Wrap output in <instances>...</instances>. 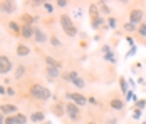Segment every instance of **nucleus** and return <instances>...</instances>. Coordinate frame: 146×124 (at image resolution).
I'll list each match as a JSON object with an SVG mask.
<instances>
[{"label": "nucleus", "instance_id": "nucleus-26", "mask_svg": "<svg viewBox=\"0 0 146 124\" xmlns=\"http://www.w3.org/2000/svg\"><path fill=\"white\" fill-rule=\"evenodd\" d=\"M45 64L49 66V67H60V62H57L54 57H50V55H45Z\"/></svg>", "mask_w": 146, "mask_h": 124}, {"label": "nucleus", "instance_id": "nucleus-46", "mask_svg": "<svg viewBox=\"0 0 146 124\" xmlns=\"http://www.w3.org/2000/svg\"><path fill=\"white\" fill-rule=\"evenodd\" d=\"M141 124H146V121H145V123H141Z\"/></svg>", "mask_w": 146, "mask_h": 124}, {"label": "nucleus", "instance_id": "nucleus-15", "mask_svg": "<svg viewBox=\"0 0 146 124\" xmlns=\"http://www.w3.org/2000/svg\"><path fill=\"white\" fill-rule=\"evenodd\" d=\"M15 54L19 55V57H27V55H30V47L25 42H19L15 45Z\"/></svg>", "mask_w": 146, "mask_h": 124}, {"label": "nucleus", "instance_id": "nucleus-31", "mask_svg": "<svg viewBox=\"0 0 146 124\" xmlns=\"http://www.w3.org/2000/svg\"><path fill=\"white\" fill-rule=\"evenodd\" d=\"M54 5H56V3H50V2H44V5H42V7L45 9V12H47V14H52V12H54V9H56Z\"/></svg>", "mask_w": 146, "mask_h": 124}, {"label": "nucleus", "instance_id": "nucleus-35", "mask_svg": "<svg viewBox=\"0 0 146 124\" xmlns=\"http://www.w3.org/2000/svg\"><path fill=\"white\" fill-rule=\"evenodd\" d=\"M54 3L57 5L59 9H66V7L69 5V2H67V0H57V2H54Z\"/></svg>", "mask_w": 146, "mask_h": 124}, {"label": "nucleus", "instance_id": "nucleus-12", "mask_svg": "<svg viewBox=\"0 0 146 124\" xmlns=\"http://www.w3.org/2000/svg\"><path fill=\"white\" fill-rule=\"evenodd\" d=\"M50 112H52V114H54L56 117L62 119V117L66 116V107H64V102H60V101L54 102V104L50 106Z\"/></svg>", "mask_w": 146, "mask_h": 124}, {"label": "nucleus", "instance_id": "nucleus-27", "mask_svg": "<svg viewBox=\"0 0 146 124\" xmlns=\"http://www.w3.org/2000/svg\"><path fill=\"white\" fill-rule=\"evenodd\" d=\"M72 84L76 86V87H77V89H79V91L86 89V81H84V77H82V76H79V77H77V79H76Z\"/></svg>", "mask_w": 146, "mask_h": 124}, {"label": "nucleus", "instance_id": "nucleus-38", "mask_svg": "<svg viewBox=\"0 0 146 124\" xmlns=\"http://www.w3.org/2000/svg\"><path fill=\"white\" fill-rule=\"evenodd\" d=\"M134 54H136V45H134V47H131V49L128 50V54H126V57H131V55H134Z\"/></svg>", "mask_w": 146, "mask_h": 124}, {"label": "nucleus", "instance_id": "nucleus-39", "mask_svg": "<svg viewBox=\"0 0 146 124\" xmlns=\"http://www.w3.org/2000/svg\"><path fill=\"white\" fill-rule=\"evenodd\" d=\"M7 94H9V96H15V89L12 87V86H10V87H7Z\"/></svg>", "mask_w": 146, "mask_h": 124}, {"label": "nucleus", "instance_id": "nucleus-7", "mask_svg": "<svg viewBox=\"0 0 146 124\" xmlns=\"http://www.w3.org/2000/svg\"><path fill=\"white\" fill-rule=\"evenodd\" d=\"M12 67H14V64H12L10 57L5 54H0V76H7L12 70Z\"/></svg>", "mask_w": 146, "mask_h": 124}, {"label": "nucleus", "instance_id": "nucleus-20", "mask_svg": "<svg viewBox=\"0 0 146 124\" xmlns=\"http://www.w3.org/2000/svg\"><path fill=\"white\" fill-rule=\"evenodd\" d=\"M9 30L12 32V35H15V37H19L20 35V30H22V25L17 22V20H9Z\"/></svg>", "mask_w": 146, "mask_h": 124}, {"label": "nucleus", "instance_id": "nucleus-47", "mask_svg": "<svg viewBox=\"0 0 146 124\" xmlns=\"http://www.w3.org/2000/svg\"><path fill=\"white\" fill-rule=\"evenodd\" d=\"M145 19H146V14H145ZM145 22H146V20H145Z\"/></svg>", "mask_w": 146, "mask_h": 124}, {"label": "nucleus", "instance_id": "nucleus-29", "mask_svg": "<svg viewBox=\"0 0 146 124\" xmlns=\"http://www.w3.org/2000/svg\"><path fill=\"white\" fill-rule=\"evenodd\" d=\"M106 20H108V27H109V29H113V30L117 29V19H116V17H113V15H111V17H108Z\"/></svg>", "mask_w": 146, "mask_h": 124}, {"label": "nucleus", "instance_id": "nucleus-36", "mask_svg": "<svg viewBox=\"0 0 146 124\" xmlns=\"http://www.w3.org/2000/svg\"><path fill=\"white\" fill-rule=\"evenodd\" d=\"M3 124H15V116H5Z\"/></svg>", "mask_w": 146, "mask_h": 124}, {"label": "nucleus", "instance_id": "nucleus-21", "mask_svg": "<svg viewBox=\"0 0 146 124\" xmlns=\"http://www.w3.org/2000/svg\"><path fill=\"white\" fill-rule=\"evenodd\" d=\"M98 7H99V14L101 15H108V17H111V7H109L108 2H99Z\"/></svg>", "mask_w": 146, "mask_h": 124}, {"label": "nucleus", "instance_id": "nucleus-6", "mask_svg": "<svg viewBox=\"0 0 146 124\" xmlns=\"http://www.w3.org/2000/svg\"><path fill=\"white\" fill-rule=\"evenodd\" d=\"M128 22H131L134 25H139L145 22V10L143 9H138V7H133L128 14Z\"/></svg>", "mask_w": 146, "mask_h": 124}, {"label": "nucleus", "instance_id": "nucleus-28", "mask_svg": "<svg viewBox=\"0 0 146 124\" xmlns=\"http://www.w3.org/2000/svg\"><path fill=\"white\" fill-rule=\"evenodd\" d=\"M136 34H138V37H141V39H146V22H143V24H139V25H138V30H136Z\"/></svg>", "mask_w": 146, "mask_h": 124}, {"label": "nucleus", "instance_id": "nucleus-18", "mask_svg": "<svg viewBox=\"0 0 146 124\" xmlns=\"http://www.w3.org/2000/svg\"><path fill=\"white\" fill-rule=\"evenodd\" d=\"M25 74H27V67L24 66V64H20V66H17L14 70V79L15 81H22L24 77H25Z\"/></svg>", "mask_w": 146, "mask_h": 124}, {"label": "nucleus", "instance_id": "nucleus-17", "mask_svg": "<svg viewBox=\"0 0 146 124\" xmlns=\"http://www.w3.org/2000/svg\"><path fill=\"white\" fill-rule=\"evenodd\" d=\"M79 76H81V74H79L77 70H66V72H62V76H60V77H62V81H66V82H71V84H72L74 81L79 77Z\"/></svg>", "mask_w": 146, "mask_h": 124}, {"label": "nucleus", "instance_id": "nucleus-14", "mask_svg": "<svg viewBox=\"0 0 146 124\" xmlns=\"http://www.w3.org/2000/svg\"><path fill=\"white\" fill-rule=\"evenodd\" d=\"M34 34H35V27H34V25H22L20 37H22L24 40H30V39H34Z\"/></svg>", "mask_w": 146, "mask_h": 124}, {"label": "nucleus", "instance_id": "nucleus-24", "mask_svg": "<svg viewBox=\"0 0 146 124\" xmlns=\"http://www.w3.org/2000/svg\"><path fill=\"white\" fill-rule=\"evenodd\" d=\"M123 30H124L126 34H136L138 25H134V24H131V22H124V24H123Z\"/></svg>", "mask_w": 146, "mask_h": 124}, {"label": "nucleus", "instance_id": "nucleus-23", "mask_svg": "<svg viewBox=\"0 0 146 124\" xmlns=\"http://www.w3.org/2000/svg\"><path fill=\"white\" fill-rule=\"evenodd\" d=\"M119 91L126 96L128 91H129V86H128V79L126 77H119Z\"/></svg>", "mask_w": 146, "mask_h": 124}, {"label": "nucleus", "instance_id": "nucleus-8", "mask_svg": "<svg viewBox=\"0 0 146 124\" xmlns=\"http://www.w3.org/2000/svg\"><path fill=\"white\" fill-rule=\"evenodd\" d=\"M17 2H12V0H2L0 2V12L7 15H12L17 12Z\"/></svg>", "mask_w": 146, "mask_h": 124}, {"label": "nucleus", "instance_id": "nucleus-42", "mask_svg": "<svg viewBox=\"0 0 146 124\" xmlns=\"http://www.w3.org/2000/svg\"><path fill=\"white\" fill-rule=\"evenodd\" d=\"M128 86H129V89H134V87H136V82H134V81H133V79H128Z\"/></svg>", "mask_w": 146, "mask_h": 124}, {"label": "nucleus", "instance_id": "nucleus-10", "mask_svg": "<svg viewBox=\"0 0 146 124\" xmlns=\"http://www.w3.org/2000/svg\"><path fill=\"white\" fill-rule=\"evenodd\" d=\"M101 52L104 55V60L108 62V64H116V54L113 52V49H111V45H102L101 47Z\"/></svg>", "mask_w": 146, "mask_h": 124}, {"label": "nucleus", "instance_id": "nucleus-32", "mask_svg": "<svg viewBox=\"0 0 146 124\" xmlns=\"http://www.w3.org/2000/svg\"><path fill=\"white\" fill-rule=\"evenodd\" d=\"M134 107H138V109H145L146 107V99H138L136 102H134Z\"/></svg>", "mask_w": 146, "mask_h": 124}, {"label": "nucleus", "instance_id": "nucleus-13", "mask_svg": "<svg viewBox=\"0 0 146 124\" xmlns=\"http://www.w3.org/2000/svg\"><path fill=\"white\" fill-rule=\"evenodd\" d=\"M45 76H47V79H49L50 82L57 81L59 77L62 76V72H60V67H49V66H45Z\"/></svg>", "mask_w": 146, "mask_h": 124}, {"label": "nucleus", "instance_id": "nucleus-9", "mask_svg": "<svg viewBox=\"0 0 146 124\" xmlns=\"http://www.w3.org/2000/svg\"><path fill=\"white\" fill-rule=\"evenodd\" d=\"M0 112L3 116H15L19 112V107L15 104H12V102H2L0 104Z\"/></svg>", "mask_w": 146, "mask_h": 124}, {"label": "nucleus", "instance_id": "nucleus-22", "mask_svg": "<svg viewBox=\"0 0 146 124\" xmlns=\"http://www.w3.org/2000/svg\"><path fill=\"white\" fill-rule=\"evenodd\" d=\"M49 42H50V45H52L54 49H60V47H62V42H60V39H59V37L56 35V34H54V32L50 34V37H49Z\"/></svg>", "mask_w": 146, "mask_h": 124}, {"label": "nucleus", "instance_id": "nucleus-2", "mask_svg": "<svg viewBox=\"0 0 146 124\" xmlns=\"http://www.w3.org/2000/svg\"><path fill=\"white\" fill-rule=\"evenodd\" d=\"M59 24H60V29L64 30V34H66L67 37H71V39L79 34V30H77V27H76L74 20L71 19V15L62 14L60 17H59Z\"/></svg>", "mask_w": 146, "mask_h": 124}, {"label": "nucleus", "instance_id": "nucleus-19", "mask_svg": "<svg viewBox=\"0 0 146 124\" xmlns=\"http://www.w3.org/2000/svg\"><path fill=\"white\" fill-rule=\"evenodd\" d=\"M99 17H101V14H99L98 3H89V22H92V20H96Z\"/></svg>", "mask_w": 146, "mask_h": 124}, {"label": "nucleus", "instance_id": "nucleus-1", "mask_svg": "<svg viewBox=\"0 0 146 124\" xmlns=\"http://www.w3.org/2000/svg\"><path fill=\"white\" fill-rule=\"evenodd\" d=\"M27 92H29V96L34 101H40V102H47L52 97L50 89L45 87L44 84H40V82H30L29 87H27Z\"/></svg>", "mask_w": 146, "mask_h": 124}, {"label": "nucleus", "instance_id": "nucleus-5", "mask_svg": "<svg viewBox=\"0 0 146 124\" xmlns=\"http://www.w3.org/2000/svg\"><path fill=\"white\" fill-rule=\"evenodd\" d=\"M66 99H67V101H71V102H74V104H76V106H79V107L88 106V96H84V94H82V92H79V91L66 92Z\"/></svg>", "mask_w": 146, "mask_h": 124}, {"label": "nucleus", "instance_id": "nucleus-30", "mask_svg": "<svg viewBox=\"0 0 146 124\" xmlns=\"http://www.w3.org/2000/svg\"><path fill=\"white\" fill-rule=\"evenodd\" d=\"M129 101H133V104H134V102L138 101V97L134 96V92H133V89H129V91H128V94L124 96V102H129Z\"/></svg>", "mask_w": 146, "mask_h": 124}, {"label": "nucleus", "instance_id": "nucleus-43", "mask_svg": "<svg viewBox=\"0 0 146 124\" xmlns=\"http://www.w3.org/2000/svg\"><path fill=\"white\" fill-rule=\"evenodd\" d=\"M3 121H5V116H3V114L0 112V124H3Z\"/></svg>", "mask_w": 146, "mask_h": 124}, {"label": "nucleus", "instance_id": "nucleus-11", "mask_svg": "<svg viewBox=\"0 0 146 124\" xmlns=\"http://www.w3.org/2000/svg\"><path fill=\"white\" fill-rule=\"evenodd\" d=\"M49 34H47V30H44V29L40 27H35V34H34V40L37 42V44H45V42H49Z\"/></svg>", "mask_w": 146, "mask_h": 124}, {"label": "nucleus", "instance_id": "nucleus-40", "mask_svg": "<svg viewBox=\"0 0 146 124\" xmlns=\"http://www.w3.org/2000/svg\"><path fill=\"white\" fill-rule=\"evenodd\" d=\"M0 94H2V96H3V94H7V86L0 84Z\"/></svg>", "mask_w": 146, "mask_h": 124}, {"label": "nucleus", "instance_id": "nucleus-37", "mask_svg": "<svg viewBox=\"0 0 146 124\" xmlns=\"http://www.w3.org/2000/svg\"><path fill=\"white\" fill-rule=\"evenodd\" d=\"M117 123H119L117 117H109V119H106V123L104 124H117Z\"/></svg>", "mask_w": 146, "mask_h": 124}, {"label": "nucleus", "instance_id": "nucleus-25", "mask_svg": "<svg viewBox=\"0 0 146 124\" xmlns=\"http://www.w3.org/2000/svg\"><path fill=\"white\" fill-rule=\"evenodd\" d=\"M27 121H29V117H27L24 112L19 111V112L15 114V124H27Z\"/></svg>", "mask_w": 146, "mask_h": 124}, {"label": "nucleus", "instance_id": "nucleus-4", "mask_svg": "<svg viewBox=\"0 0 146 124\" xmlns=\"http://www.w3.org/2000/svg\"><path fill=\"white\" fill-rule=\"evenodd\" d=\"M108 106H109V109H111V111L123 112L124 107H126V102H124V99L119 96L117 92H114V94H111V97L108 99Z\"/></svg>", "mask_w": 146, "mask_h": 124}, {"label": "nucleus", "instance_id": "nucleus-3", "mask_svg": "<svg viewBox=\"0 0 146 124\" xmlns=\"http://www.w3.org/2000/svg\"><path fill=\"white\" fill-rule=\"evenodd\" d=\"M64 107H66V117L71 123H79L82 119V111H81L79 106H76L74 102H71V101L64 102Z\"/></svg>", "mask_w": 146, "mask_h": 124}, {"label": "nucleus", "instance_id": "nucleus-34", "mask_svg": "<svg viewBox=\"0 0 146 124\" xmlns=\"http://www.w3.org/2000/svg\"><path fill=\"white\" fill-rule=\"evenodd\" d=\"M141 114H143V111H141V109L133 107V119H139V117H141Z\"/></svg>", "mask_w": 146, "mask_h": 124}, {"label": "nucleus", "instance_id": "nucleus-41", "mask_svg": "<svg viewBox=\"0 0 146 124\" xmlns=\"http://www.w3.org/2000/svg\"><path fill=\"white\" fill-rule=\"evenodd\" d=\"M126 40H128V44H129L131 47H134V39H133L131 35H128V37H126Z\"/></svg>", "mask_w": 146, "mask_h": 124}, {"label": "nucleus", "instance_id": "nucleus-44", "mask_svg": "<svg viewBox=\"0 0 146 124\" xmlns=\"http://www.w3.org/2000/svg\"><path fill=\"white\" fill-rule=\"evenodd\" d=\"M86 124H99V123H98V121H88Z\"/></svg>", "mask_w": 146, "mask_h": 124}, {"label": "nucleus", "instance_id": "nucleus-45", "mask_svg": "<svg viewBox=\"0 0 146 124\" xmlns=\"http://www.w3.org/2000/svg\"><path fill=\"white\" fill-rule=\"evenodd\" d=\"M42 124H52V123H50V121H44Z\"/></svg>", "mask_w": 146, "mask_h": 124}, {"label": "nucleus", "instance_id": "nucleus-16", "mask_svg": "<svg viewBox=\"0 0 146 124\" xmlns=\"http://www.w3.org/2000/svg\"><path fill=\"white\" fill-rule=\"evenodd\" d=\"M29 121L34 124H42L45 121V114L42 111H34L32 114L29 116Z\"/></svg>", "mask_w": 146, "mask_h": 124}, {"label": "nucleus", "instance_id": "nucleus-33", "mask_svg": "<svg viewBox=\"0 0 146 124\" xmlns=\"http://www.w3.org/2000/svg\"><path fill=\"white\" fill-rule=\"evenodd\" d=\"M88 104H91V106H99L101 102L98 101V97H96V96H89L88 97Z\"/></svg>", "mask_w": 146, "mask_h": 124}]
</instances>
